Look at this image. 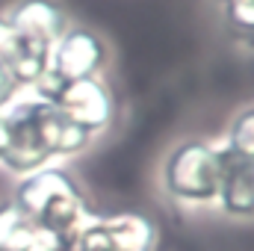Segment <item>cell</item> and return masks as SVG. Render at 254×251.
<instances>
[{
	"label": "cell",
	"mask_w": 254,
	"mask_h": 251,
	"mask_svg": "<svg viewBox=\"0 0 254 251\" xmlns=\"http://www.w3.org/2000/svg\"><path fill=\"white\" fill-rule=\"evenodd\" d=\"M92 139V133L65 119L48 98H15L0 113V166L24 178L51 160L83 154Z\"/></svg>",
	"instance_id": "obj_1"
},
{
	"label": "cell",
	"mask_w": 254,
	"mask_h": 251,
	"mask_svg": "<svg viewBox=\"0 0 254 251\" xmlns=\"http://www.w3.org/2000/svg\"><path fill=\"white\" fill-rule=\"evenodd\" d=\"M18 45V33L12 30V24L6 21V15H0V65L9 60L12 48Z\"/></svg>",
	"instance_id": "obj_13"
},
{
	"label": "cell",
	"mask_w": 254,
	"mask_h": 251,
	"mask_svg": "<svg viewBox=\"0 0 254 251\" xmlns=\"http://www.w3.org/2000/svg\"><path fill=\"white\" fill-rule=\"evenodd\" d=\"M107 57H110L107 42L95 30H89L83 24H71L54 42L48 77L39 86H60V83H71V80H83V77H98L107 65Z\"/></svg>",
	"instance_id": "obj_5"
},
{
	"label": "cell",
	"mask_w": 254,
	"mask_h": 251,
	"mask_svg": "<svg viewBox=\"0 0 254 251\" xmlns=\"http://www.w3.org/2000/svg\"><path fill=\"white\" fill-rule=\"evenodd\" d=\"M12 201L18 210L51 240L68 246V240L92 219L89 201L80 184L63 166H42L21 178Z\"/></svg>",
	"instance_id": "obj_2"
},
{
	"label": "cell",
	"mask_w": 254,
	"mask_h": 251,
	"mask_svg": "<svg viewBox=\"0 0 254 251\" xmlns=\"http://www.w3.org/2000/svg\"><path fill=\"white\" fill-rule=\"evenodd\" d=\"M15 92H18V86L12 83V77L6 74V68L0 65V113L15 101Z\"/></svg>",
	"instance_id": "obj_14"
},
{
	"label": "cell",
	"mask_w": 254,
	"mask_h": 251,
	"mask_svg": "<svg viewBox=\"0 0 254 251\" xmlns=\"http://www.w3.org/2000/svg\"><path fill=\"white\" fill-rule=\"evenodd\" d=\"M6 21L21 39L45 45V48H54V42L71 27L68 12L57 0H18L9 9Z\"/></svg>",
	"instance_id": "obj_7"
},
{
	"label": "cell",
	"mask_w": 254,
	"mask_h": 251,
	"mask_svg": "<svg viewBox=\"0 0 254 251\" xmlns=\"http://www.w3.org/2000/svg\"><path fill=\"white\" fill-rule=\"evenodd\" d=\"M222 21L231 36H237L243 42L254 39V0H225Z\"/></svg>",
	"instance_id": "obj_12"
},
{
	"label": "cell",
	"mask_w": 254,
	"mask_h": 251,
	"mask_svg": "<svg viewBox=\"0 0 254 251\" xmlns=\"http://www.w3.org/2000/svg\"><path fill=\"white\" fill-rule=\"evenodd\" d=\"M222 160V181H219V207L231 219H254V160L240 157L228 151L225 145L219 148Z\"/></svg>",
	"instance_id": "obj_8"
},
{
	"label": "cell",
	"mask_w": 254,
	"mask_h": 251,
	"mask_svg": "<svg viewBox=\"0 0 254 251\" xmlns=\"http://www.w3.org/2000/svg\"><path fill=\"white\" fill-rule=\"evenodd\" d=\"M222 3H225V0H219V6H222Z\"/></svg>",
	"instance_id": "obj_15"
},
{
	"label": "cell",
	"mask_w": 254,
	"mask_h": 251,
	"mask_svg": "<svg viewBox=\"0 0 254 251\" xmlns=\"http://www.w3.org/2000/svg\"><path fill=\"white\" fill-rule=\"evenodd\" d=\"M225 148H228V151H234V154H240V157L254 160V107L240 110V113L231 119Z\"/></svg>",
	"instance_id": "obj_11"
},
{
	"label": "cell",
	"mask_w": 254,
	"mask_h": 251,
	"mask_svg": "<svg viewBox=\"0 0 254 251\" xmlns=\"http://www.w3.org/2000/svg\"><path fill=\"white\" fill-rule=\"evenodd\" d=\"M157 228L139 213L92 216L71 240L68 251H154Z\"/></svg>",
	"instance_id": "obj_6"
},
{
	"label": "cell",
	"mask_w": 254,
	"mask_h": 251,
	"mask_svg": "<svg viewBox=\"0 0 254 251\" xmlns=\"http://www.w3.org/2000/svg\"><path fill=\"white\" fill-rule=\"evenodd\" d=\"M42 240H51V237H45L18 210V204L12 198L0 201V251H27Z\"/></svg>",
	"instance_id": "obj_10"
},
{
	"label": "cell",
	"mask_w": 254,
	"mask_h": 251,
	"mask_svg": "<svg viewBox=\"0 0 254 251\" xmlns=\"http://www.w3.org/2000/svg\"><path fill=\"white\" fill-rule=\"evenodd\" d=\"M160 181L169 198L184 204H210L219 195L222 181V160L219 148L204 139L178 142L160 169Z\"/></svg>",
	"instance_id": "obj_3"
},
{
	"label": "cell",
	"mask_w": 254,
	"mask_h": 251,
	"mask_svg": "<svg viewBox=\"0 0 254 251\" xmlns=\"http://www.w3.org/2000/svg\"><path fill=\"white\" fill-rule=\"evenodd\" d=\"M48 65H51V48L27 42V39L18 36V45L12 48V54L3 63V68H6V74L12 77V83L18 89L21 86H33L36 89L48 77Z\"/></svg>",
	"instance_id": "obj_9"
},
{
	"label": "cell",
	"mask_w": 254,
	"mask_h": 251,
	"mask_svg": "<svg viewBox=\"0 0 254 251\" xmlns=\"http://www.w3.org/2000/svg\"><path fill=\"white\" fill-rule=\"evenodd\" d=\"M36 95L48 98L65 119H71L74 125L83 127L92 136L107 130L116 119L113 92L101 77H83V80L60 83V86H39Z\"/></svg>",
	"instance_id": "obj_4"
}]
</instances>
